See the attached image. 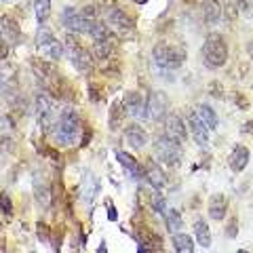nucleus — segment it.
<instances>
[{"mask_svg":"<svg viewBox=\"0 0 253 253\" xmlns=\"http://www.w3.org/2000/svg\"><path fill=\"white\" fill-rule=\"evenodd\" d=\"M116 161L123 165V167L129 171V175L133 177V179H146V171H144V167H139L137 165V161L133 158L131 154H126V152H116Z\"/></svg>","mask_w":253,"mask_h":253,"instance_id":"nucleus-16","label":"nucleus"},{"mask_svg":"<svg viewBox=\"0 0 253 253\" xmlns=\"http://www.w3.org/2000/svg\"><path fill=\"white\" fill-rule=\"evenodd\" d=\"M53 137L59 146L63 148H72L76 146L83 137V123H81V116L76 114L74 108H61L59 110V118L53 126Z\"/></svg>","mask_w":253,"mask_h":253,"instance_id":"nucleus-1","label":"nucleus"},{"mask_svg":"<svg viewBox=\"0 0 253 253\" xmlns=\"http://www.w3.org/2000/svg\"><path fill=\"white\" fill-rule=\"evenodd\" d=\"M201 57L205 68L209 70H219L226 66L228 61V44H226V38L217 34V32H211V34L205 38V44L201 49Z\"/></svg>","mask_w":253,"mask_h":253,"instance_id":"nucleus-2","label":"nucleus"},{"mask_svg":"<svg viewBox=\"0 0 253 253\" xmlns=\"http://www.w3.org/2000/svg\"><path fill=\"white\" fill-rule=\"evenodd\" d=\"M36 44H38V49H41V53L44 55L46 59H51V61L61 59V55H63V44L57 41V36H55L51 30H46V28L38 30V34H36Z\"/></svg>","mask_w":253,"mask_h":253,"instance_id":"nucleus-8","label":"nucleus"},{"mask_svg":"<svg viewBox=\"0 0 253 253\" xmlns=\"http://www.w3.org/2000/svg\"><path fill=\"white\" fill-rule=\"evenodd\" d=\"M108 209H110V219H116V213H114V207H112V203H108Z\"/></svg>","mask_w":253,"mask_h":253,"instance_id":"nucleus-30","label":"nucleus"},{"mask_svg":"<svg viewBox=\"0 0 253 253\" xmlns=\"http://www.w3.org/2000/svg\"><path fill=\"white\" fill-rule=\"evenodd\" d=\"M165 135H169L171 139L179 141V144H184L186 137H188V131H186V125L184 121L177 116V114H169L167 118H165Z\"/></svg>","mask_w":253,"mask_h":253,"instance_id":"nucleus-12","label":"nucleus"},{"mask_svg":"<svg viewBox=\"0 0 253 253\" xmlns=\"http://www.w3.org/2000/svg\"><path fill=\"white\" fill-rule=\"evenodd\" d=\"M106 23L110 26V30L118 32V34L123 36H129L135 32V23H133V19L126 15L121 6H110V9H106Z\"/></svg>","mask_w":253,"mask_h":253,"instance_id":"nucleus-9","label":"nucleus"},{"mask_svg":"<svg viewBox=\"0 0 253 253\" xmlns=\"http://www.w3.org/2000/svg\"><path fill=\"white\" fill-rule=\"evenodd\" d=\"M144 171H146V179H148V184L152 186V188H163L165 184H167V177H165V171L158 167V163L156 161H146L144 165Z\"/></svg>","mask_w":253,"mask_h":253,"instance_id":"nucleus-15","label":"nucleus"},{"mask_svg":"<svg viewBox=\"0 0 253 253\" xmlns=\"http://www.w3.org/2000/svg\"><path fill=\"white\" fill-rule=\"evenodd\" d=\"M188 126H190V133H192L196 144L201 148H207L209 146V126L201 121V116L196 114V110H190L188 112Z\"/></svg>","mask_w":253,"mask_h":253,"instance_id":"nucleus-11","label":"nucleus"},{"mask_svg":"<svg viewBox=\"0 0 253 253\" xmlns=\"http://www.w3.org/2000/svg\"><path fill=\"white\" fill-rule=\"evenodd\" d=\"M154 154H156V161H161L163 165L179 167L181 158H184V144H179V141L161 133L154 141Z\"/></svg>","mask_w":253,"mask_h":253,"instance_id":"nucleus-5","label":"nucleus"},{"mask_svg":"<svg viewBox=\"0 0 253 253\" xmlns=\"http://www.w3.org/2000/svg\"><path fill=\"white\" fill-rule=\"evenodd\" d=\"M2 207H4V213H6V215H11V213H13L11 201H9V194H2Z\"/></svg>","mask_w":253,"mask_h":253,"instance_id":"nucleus-29","label":"nucleus"},{"mask_svg":"<svg viewBox=\"0 0 253 253\" xmlns=\"http://www.w3.org/2000/svg\"><path fill=\"white\" fill-rule=\"evenodd\" d=\"M137 253H148V251H146L144 247H139V251H137Z\"/></svg>","mask_w":253,"mask_h":253,"instance_id":"nucleus-32","label":"nucleus"},{"mask_svg":"<svg viewBox=\"0 0 253 253\" xmlns=\"http://www.w3.org/2000/svg\"><path fill=\"white\" fill-rule=\"evenodd\" d=\"M173 249L175 253H194V239L186 232H177L173 234Z\"/></svg>","mask_w":253,"mask_h":253,"instance_id":"nucleus-21","label":"nucleus"},{"mask_svg":"<svg viewBox=\"0 0 253 253\" xmlns=\"http://www.w3.org/2000/svg\"><path fill=\"white\" fill-rule=\"evenodd\" d=\"M194 236H196V243H199L203 249L211 247V230H209L207 221H203V219L196 221L194 224Z\"/></svg>","mask_w":253,"mask_h":253,"instance_id":"nucleus-24","label":"nucleus"},{"mask_svg":"<svg viewBox=\"0 0 253 253\" xmlns=\"http://www.w3.org/2000/svg\"><path fill=\"white\" fill-rule=\"evenodd\" d=\"M76 36H78V34H70V32H68V36H66L68 59H70V63H72V66L76 68V72L89 74L91 70H93V57H91V53L76 41Z\"/></svg>","mask_w":253,"mask_h":253,"instance_id":"nucleus-6","label":"nucleus"},{"mask_svg":"<svg viewBox=\"0 0 253 253\" xmlns=\"http://www.w3.org/2000/svg\"><path fill=\"white\" fill-rule=\"evenodd\" d=\"M4 2H11V0H4Z\"/></svg>","mask_w":253,"mask_h":253,"instance_id":"nucleus-35","label":"nucleus"},{"mask_svg":"<svg viewBox=\"0 0 253 253\" xmlns=\"http://www.w3.org/2000/svg\"><path fill=\"white\" fill-rule=\"evenodd\" d=\"M169 99L163 91H152L146 97V118L148 121H163L169 114Z\"/></svg>","mask_w":253,"mask_h":253,"instance_id":"nucleus-10","label":"nucleus"},{"mask_svg":"<svg viewBox=\"0 0 253 253\" xmlns=\"http://www.w3.org/2000/svg\"><path fill=\"white\" fill-rule=\"evenodd\" d=\"M152 207H154L156 213H161V215H167V211H169V209H167V201H165V196H163V194H158V192L152 196Z\"/></svg>","mask_w":253,"mask_h":253,"instance_id":"nucleus-27","label":"nucleus"},{"mask_svg":"<svg viewBox=\"0 0 253 253\" xmlns=\"http://www.w3.org/2000/svg\"><path fill=\"white\" fill-rule=\"evenodd\" d=\"M34 15L38 23H44L51 15V0H34Z\"/></svg>","mask_w":253,"mask_h":253,"instance_id":"nucleus-25","label":"nucleus"},{"mask_svg":"<svg viewBox=\"0 0 253 253\" xmlns=\"http://www.w3.org/2000/svg\"><path fill=\"white\" fill-rule=\"evenodd\" d=\"M0 28H2L4 42L17 44V41H19V26L9 17V15H2V19H0Z\"/></svg>","mask_w":253,"mask_h":253,"instance_id":"nucleus-20","label":"nucleus"},{"mask_svg":"<svg viewBox=\"0 0 253 253\" xmlns=\"http://www.w3.org/2000/svg\"><path fill=\"white\" fill-rule=\"evenodd\" d=\"M57 118H59V110L55 106V101L51 99V95L46 91H41L36 95V121L41 125V129L44 133L53 131Z\"/></svg>","mask_w":253,"mask_h":253,"instance_id":"nucleus-7","label":"nucleus"},{"mask_svg":"<svg viewBox=\"0 0 253 253\" xmlns=\"http://www.w3.org/2000/svg\"><path fill=\"white\" fill-rule=\"evenodd\" d=\"M83 177H84V179H83V201L91 203L93 196L97 194V190H99V181H97V177H95L93 173H89V171H86Z\"/></svg>","mask_w":253,"mask_h":253,"instance_id":"nucleus-23","label":"nucleus"},{"mask_svg":"<svg viewBox=\"0 0 253 253\" xmlns=\"http://www.w3.org/2000/svg\"><path fill=\"white\" fill-rule=\"evenodd\" d=\"M249 53H251V55H253V42H251V44H249Z\"/></svg>","mask_w":253,"mask_h":253,"instance_id":"nucleus-33","label":"nucleus"},{"mask_svg":"<svg viewBox=\"0 0 253 253\" xmlns=\"http://www.w3.org/2000/svg\"><path fill=\"white\" fill-rule=\"evenodd\" d=\"M224 9H221L219 0H203V19L209 23V26H215L219 23Z\"/></svg>","mask_w":253,"mask_h":253,"instance_id":"nucleus-18","label":"nucleus"},{"mask_svg":"<svg viewBox=\"0 0 253 253\" xmlns=\"http://www.w3.org/2000/svg\"><path fill=\"white\" fill-rule=\"evenodd\" d=\"M236 253H249V251H245V249H239V251H236Z\"/></svg>","mask_w":253,"mask_h":253,"instance_id":"nucleus-34","label":"nucleus"},{"mask_svg":"<svg viewBox=\"0 0 253 253\" xmlns=\"http://www.w3.org/2000/svg\"><path fill=\"white\" fill-rule=\"evenodd\" d=\"M95 21H97V15L93 6H86L84 11H78L76 6H66L61 11V26L70 34H89Z\"/></svg>","mask_w":253,"mask_h":253,"instance_id":"nucleus-3","label":"nucleus"},{"mask_svg":"<svg viewBox=\"0 0 253 253\" xmlns=\"http://www.w3.org/2000/svg\"><path fill=\"white\" fill-rule=\"evenodd\" d=\"M125 141H126V144H129L131 148L139 150V148H144V146L148 144V133L144 131V126H141V125L133 123V125H129V126L125 129Z\"/></svg>","mask_w":253,"mask_h":253,"instance_id":"nucleus-14","label":"nucleus"},{"mask_svg":"<svg viewBox=\"0 0 253 253\" xmlns=\"http://www.w3.org/2000/svg\"><path fill=\"white\" fill-rule=\"evenodd\" d=\"M165 219H167L169 232H171V234H177V232H179V228H181V215H179V211L169 209V211H167V215H165Z\"/></svg>","mask_w":253,"mask_h":253,"instance_id":"nucleus-26","label":"nucleus"},{"mask_svg":"<svg viewBox=\"0 0 253 253\" xmlns=\"http://www.w3.org/2000/svg\"><path fill=\"white\" fill-rule=\"evenodd\" d=\"M196 114H199L201 121L209 126V131L217 129V125H219L217 114H215V110H213L209 104H199V106H196Z\"/></svg>","mask_w":253,"mask_h":253,"instance_id":"nucleus-22","label":"nucleus"},{"mask_svg":"<svg viewBox=\"0 0 253 253\" xmlns=\"http://www.w3.org/2000/svg\"><path fill=\"white\" fill-rule=\"evenodd\" d=\"M152 59H154V66L161 72H173V70H177L184 63L186 51L169 42H158L152 51Z\"/></svg>","mask_w":253,"mask_h":253,"instance_id":"nucleus-4","label":"nucleus"},{"mask_svg":"<svg viewBox=\"0 0 253 253\" xmlns=\"http://www.w3.org/2000/svg\"><path fill=\"white\" fill-rule=\"evenodd\" d=\"M133 2H135V4H146L148 0H133Z\"/></svg>","mask_w":253,"mask_h":253,"instance_id":"nucleus-31","label":"nucleus"},{"mask_svg":"<svg viewBox=\"0 0 253 253\" xmlns=\"http://www.w3.org/2000/svg\"><path fill=\"white\" fill-rule=\"evenodd\" d=\"M247 165H249V150L245 146H236L230 152V156H228V167L234 173H241Z\"/></svg>","mask_w":253,"mask_h":253,"instance_id":"nucleus-17","label":"nucleus"},{"mask_svg":"<svg viewBox=\"0 0 253 253\" xmlns=\"http://www.w3.org/2000/svg\"><path fill=\"white\" fill-rule=\"evenodd\" d=\"M234 2L243 11L245 17H251V15H253V0H234Z\"/></svg>","mask_w":253,"mask_h":253,"instance_id":"nucleus-28","label":"nucleus"},{"mask_svg":"<svg viewBox=\"0 0 253 253\" xmlns=\"http://www.w3.org/2000/svg\"><path fill=\"white\" fill-rule=\"evenodd\" d=\"M123 106L126 110V114L133 118H146V99L141 97V93L137 91H129L125 95Z\"/></svg>","mask_w":253,"mask_h":253,"instance_id":"nucleus-13","label":"nucleus"},{"mask_svg":"<svg viewBox=\"0 0 253 253\" xmlns=\"http://www.w3.org/2000/svg\"><path fill=\"white\" fill-rule=\"evenodd\" d=\"M226 211H228V201L224 194H213L211 201H209V217L221 221L226 217Z\"/></svg>","mask_w":253,"mask_h":253,"instance_id":"nucleus-19","label":"nucleus"}]
</instances>
